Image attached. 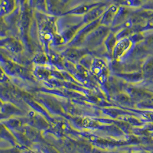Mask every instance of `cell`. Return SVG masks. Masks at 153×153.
I'll use <instances>...</instances> for the list:
<instances>
[{"label":"cell","instance_id":"cell-4","mask_svg":"<svg viewBox=\"0 0 153 153\" xmlns=\"http://www.w3.org/2000/svg\"><path fill=\"white\" fill-rule=\"evenodd\" d=\"M4 45L8 50L13 52H17L20 50V46L19 43L13 40H9L5 42Z\"/></svg>","mask_w":153,"mask_h":153},{"label":"cell","instance_id":"cell-5","mask_svg":"<svg viewBox=\"0 0 153 153\" xmlns=\"http://www.w3.org/2000/svg\"><path fill=\"white\" fill-rule=\"evenodd\" d=\"M116 8L113 7L110 8L105 14L104 16L103 17V19H102V23L103 24H107L108 23L112 17V14L115 12Z\"/></svg>","mask_w":153,"mask_h":153},{"label":"cell","instance_id":"cell-6","mask_svg":"<svg viewBox=\"0 0 153 153\" xmlns=\"http://www.w3.org/2000/svg\"><path fill=\"white\" fill-rule=\"evenodd\" d=\"M128 44V43L127 41H123V42L119 43L115 49V56H120V54L123 52V50L127 49Z\"/></svg>","mask_w":153,"mask_h":153},{"label":"cell","instance_id":"cell-2","mask_svg":"<svg viewBox=\"0 0 153 153\" xmlns=\"http://www.w3.org/2000/svg\"><path fill=\"white\" fill-rule=\"evenodd\" d=\"M13 0H3L1 5V14H7L13 8Z\"/></svg>","mask_w":153,"mask_h":153},{"label":"cell","instance_id":"cell-3","mask_svg":"<svg viewBox=\"0 0 153 153\" xmlns=\"http://www.w3.org/2000/svg\"><path fill=\"white\" fill-rule=\"evenodd\" d=\"M96 5L93 4V5H83L81 7L76 8L74 10H72L70 11V13L72 14H84L86 13L87 12L90 11L91 9H92V8L95 7Z\"/></svg>","mask_w":153,"mask_h":153},{"label":"cell","instance_id":"cell-1","mask_svg":"<svg viewBox=\"0 0 153 153\" xmlns=\"http://www.w3.org/2000/svg\"><path fill=\"white\" fill-rule=\"evenodd\" d=\"M103 8L102 7H97V8H94L85 16L84 21L89 22L97 18L103 12Z\"/></svg>","mask_w":153,"mask_h":153},{"label":"cell","instance_id":"cell-7","mask_svg":"<svg viewBox=\"0 0 153 153\" xmlns=\"http://www.w3.org/2000/svg\"><path fill=\"white\" fill-rule=\"evenodd\" d=\"M146 43L148 45H150V46L153 45V34L147 38V39L146 40Z\"/></svg>","mask_w":153,"mask_h":153}]
</instances>
